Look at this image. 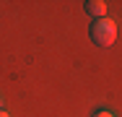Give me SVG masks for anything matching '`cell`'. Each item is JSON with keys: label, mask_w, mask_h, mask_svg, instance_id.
<instances>
[{"label": "cell", "mask_w": 122, "mask_h": 117, "mask_svg": "<svg viewBox=\"0 0 122 117\" xmlns=\"http://www.w3.org/2000/svg\"><path fill=\"white\" fill-rule=\"evenodd\" d=\"M117 39V23L112 18H96L91 23V42L96 47H112Z\"/></svg>", "instance_id": "cell-1"}, {"label": "cell", "mask_w": 122, "mask_h": 117, "mask_svg": "<svg viewBox=\"0 0 122 117\" xmlns=\"http://www.w3.org/2000/svg\"><path fill=\"white\" fill-rule=\"evenodd\" d=\"M83 8H86V13H91L96 18H107V3L104 0H88V3H83Z\"/></svg>", "instance_id": "cell-2"}, {"label": "cell", "mask_w": 122, "mask_h": 117, "mask_svg": "<svg viewBox=\"0 0 122 117\" xmlns=\"http://www.w3.org/2000/svg\"><path fill=\"white\" fill-rule=\"evenodd\" d=\"M94 117H114L109 109H99V112H94Z\"/></svg>", "instance_id": "cell-3"}, {"label": "cell", "mask_w": 122, "mask_h": 117, "mask_svg": "<svg viewBox=\"0 0 122 117\" xmlns=\"http://www.w3.org/2000/svg\"><path fill=\"white\" fill-rule=\"evenodd\" d=\"M0 117H8V112H3V109H0Z\"/></svg>", "instance_id": "cell-4"}, {"label": "cell", "mask_w": 122, "mask_h": 117, "mask_svg": "<svg viewBox=\"0 0 122 117\" xmlns=\"http://www.w3.org/2000/svg\"><path fill=\"white\" fill-rule=\"evenodd\" d=\"M0 109H3V96H0Z\"/></svg>", "instance_id": "cell-5"}]
</instances>
